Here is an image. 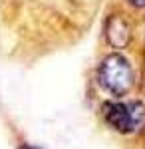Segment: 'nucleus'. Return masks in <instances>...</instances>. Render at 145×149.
<instances>
[{"mask_svg": "<svg viewBox=\"0 0 145 149\" xmlns=\"http://www.w3.org/2000/svg\"><path fill=\"white\" fill-rule=\"evenodd\" d=\"M98 81L113 97L127 95L135 86V74L131 68V62L117 52L107 54L98 68Z\"/></svg>", "mask_w": 145, "mask_h": 149, "instance_id": "2", "label": "nucleus"}, {"mask_svg": "<svg viewBox=\"0 0 145 149\" xmlns=\"http://www.w3.org/2000/svg\"><path fill=\"white\" fill-rule=\"evenodd\" d=\"M133 36V26L129 22V18L121 12H113L105 20V40L107 44L115 50H123L129 46Z\"/></svg>", "mask_w": 145, "mask_h": 149, "instance_id": "3", "label": "nucleus"}, {"mask_svg": "<svg viewBox=\"0 0 145 149\" xmlns=\"http://www.w3.org/2000/svg\"><path fill=\"white\" fill-rule=\"evenodd\" d=\"M133 8H145V0H127Z\"/></svg>", "mask_w": 145, "mask_h": 149, "instance_id": "4", "label": "nucleus"}, {"mask_svg": "<svg viewBox=\"0 0 145 149\" xmlns=\"http://www.w3.org/2000/svg\"><path fill=\"white\" fill-rule=\"evenodd\" d=\"M100 111L103 123L115 133L129 135L145 127V103L139 100H131V102L107 100L101 103Z\"/></svg>", "mask_w": 145, "mask_h": 149, "instance_id": "1", "label": "nucleus"}, {"mask_svg": "<svg viewBox=\"0 0 145 149\" xmlns=\"http://www.w3.org/2000/svg\"><path fill=\"white\" fill-rule=\"evenodd\" d=\"M18 149H38V147H32V145H28V143H22Z\"/></svg>", "mask_w": 145, "mask_h": 149, "instance_id": "5", "label": "nucleus"}]
</instances>
